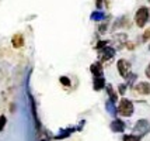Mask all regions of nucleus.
Here are the masks:
<instances>
[{
  "mask_svg": "<svg viewBox=\"0 0 150 141\" xmlns=\"http://www.w3.org/2000/svg\"><path fill=\"white\" fill-rule=\"evenodd\" d=\"M143 40H144V41L150 40V28H147V30L144 31V34H143Z\"/></svg>",
  "mask_w": 150,
  "mask_h": 141,
  "instance_id": "nucleus-16",
  "label": "nucleus"
},
{
  "mask_svg": "<svg viewBox=\"0 0 150 141\" xmlns=\"http://www.w3.org/2000/svg\"><path fill=\"white\" fill-rule=\"evenodd\" d=\"M4 124H6V117H4V116H0V131L3 130Z\"/></svg>",
  "mask_w": 150,
  "mask_h": 141,
  "instance_id": "nucleus-15",
  "label": "nucleus"
},
{
  "mask_svg": "<svg viewBox=\"0 0 150 141\" xmlns=\"http://www.w3.org/2000/svg\"><path fill=\"white\" fill-rule=\"evenodd\" d=\"M104 86H105L104 78L103 76H94V85H93L94 90H101Z\"/></svg>",
  "mask_w": 150,
  "mask_h": 141,
  "instance_id": "nucleus-8",
  "label": "nucleus"
},
{
  "mask_svg": "<svg viewBox=\"0 0 150 141\" xmlns=\"http://www.w3.org/2000/svg\"><path fill=\"white\" fill-rule=\"evenodd\" d=\"M11 42H13V45L16 48H20L24 45V38H23V35L21 34H16L13 37V40H11Z\"/></svg>",
  "mask_w": 150,
  "mask_h": 141,
  "instance_id": "nucleus-10",
  "label": "nucleus"
},
{
  "mask_svg": "<svg viewBox=\"0 0 150 141\" xmlns=\"http://www.w3.org/2000/svg\"><path fill=\"white\" fill-rule=\"evenodd\" d=\"M149 20V9L147 7H140L136 11L135 21H136L137 27H144V24Z\"/></svg>",
  "mask_w": 150,
  "mask_h": 141,
  "instance_id": "nucleus-2",
  "label": "nucleus"
},
{
  "mask_svg": "<svg viewBox=\"0 0 150 141\" xmlns=\"http://www.w3.org/2000/svg\"><path fill=\"white\" fill-rule=\"evenodd\" d=\"M107 92H108V96H110V99H111V102H117L118 96H117V93L114 92V89H112L111 85H107Z\"/></svg>",
  "mask_w": 150,
  "mask_h": 141,
  "instance_id": "nucleus-11",
  "label": "nucleus"
},
{
  "mask_svg": "<svg viewBox=\"0 0 150 141\" xmlns=\"http://www.w3.org/2000/svg\"><path fill=\"white\" fill-rule=\"evenodd\" d=\"M147 1H150V0H147Z\"/></svg>",
  "mask_w": 150,
  "mask_h": 141,
  "instance_id": "nucleus-22",
  "label": "nucleus"
},
{
  "mask_svg": "<svg viewBox=\"0 0 150 141\" xmlns=\"http://www.w3.org/2000/svg\"><path fill=\"white\" fill-rule=\"evenodd\" d=\"M103 1H104V0H96V4H97V7H101Z\"/></svg>",
  "mask_w": 150,
  "mask_h": 141,
  "instance_id": "nucleus-19",
  "label": "nucleus"
},
{
  "mask_svg": "<svg viewBox=\"0 0 150 141\" xmlns=\"http://www.w3.org/2000/svg\"><path fill=\"white\" fill-rule=\"evenodd\" d=\"M114 55H115V49L112 47H108V45H104L101 48V51H100V58L104 61L114 58Z\"/></svg>",
  "mask_w": 150,
  "mask_h": 141,
  "instance_id": "nucleus-5",
  "label": "nucleus"
},
{
  "mask_svg": "<svg viewBox=\"0 0 150 141\" xmlns=\"http://www.w3.org/2000/svg\"><path fill=\"white\" fill-rule=\"evenodd\" d=\"M117 67H118V72H119V75L124 76V78H126V76L129 75V72H131V64H129L128 61H125V59L118 61Z\"/></svg>",
  "mask_w": 150,
  "mask_h": 141,
  "instance_id": "nucleus-4",
  "label": "nucleus"
},
{
  "mask_svg": "<svg viewBox=\"0 0 150 141\" xmlns=\"http://www.w3.org/2000/svg\"><path fill=\"white\" fill-rule=\"evenodd\" d=\"M91 19H93V20L101 21L103 19H104V14L101 13V11H96V13H93V14H91Z\"/></svg>",
  "mask_w": 150,
  "mask_h": 141,
  "instance_id": "nucleus-13",
  "label": "nucleus"
},
{
  "mask_svg": "<svg viewBox=\"0 0 150 141\" xmlns=\"http://www.w3.org/2000/svg\"><path fill=\"white\" fill-rule=\"evenodd\" d=\"M122 141H140V137H137V135H125Z\"/></svg>",
  "mask_w": 150,
  "mask_h": 141,
  "instance_id": "nucleus-14",
  "label": "nucleus"
},
{
  "mask_svg": "<svg viewBox=\"0 0 150 141\" xmlns=\"http://www.w3.org/2000/svg\"><path fill=\"white\" fill-rule=\"evenodd\" d=\"M105 107H107V110H108L111 114H117V109H115V106H114V102H111V100L107 102Z\"/></svg>",
  "mask_w": 150,
  "mask_h": 141,
  "instance_id": "nucleus-12",
  "label": "nucleus"
},
{
  "mask_svg": "<svg viewBox=\"0 0 150 141\" xmlns=\"http://www.w3.org/2000/svg\"><path fill=\"white\" fill-rule=\"evenodd\" d=\"M136 92L140 94H149L150 93V83L147 82H140L139 85H136Z\"/></svg>",
  "mask_w": 150,
  "mask_h": 141,
  "instance_id": "nucleus-6",
  "label": "nucleus"
},
{
  "mask_svg": "<svg viewBox=\"0 0 150 141\" xmlns=\"http://www.w3.org/2000/svg\"><path fill=\"white\" fill-rule=\"evenodd\" d=\"M146 74H147V76H150V64H149V68H147V71H146Z\"/></svg>",
  "mask_w": 150,
  "mask_h": 141,
  "instance_id": "nucleus-20",
  "label": "nucleus"
},
{
  "mask_svg": "<svg viewBox=\"0 0 150 141\" xmlns=\"http://www.w3.org/2000/svg\"><path fill=\"white\" fill-rule=\"evenodd\" d=\"M149 49H150V45H149Z\"/></svg>",
  "mask_w": 150,
  "mask_h": 141,
  "instance_id": "nucleus-21",
  "label": "nucleus"
},
{
  "mask_svg": "<svg viewBox=\"0 0 150 141\" xmlns=\"http://www.w3.org/2000/svg\"><path fill=\"white\" fill-rule=\"evenodd\" d=\"M90 71H91V74L94 75V76H103V67H101L100 62L93 64L91 68H90Z\"/></svg>",
  "mask_w": 150,
  "mask_h": 141,
  "instance_id": "nucleus-9",
  "label": "nucleus"
},
{
  "mask_svg": "<svg viewBox=\"0 0 150 141\" xmlns=\"http://www.w3.org/2000/svg\"><path fill=\"white\" fill-rule=\"evenodd\" d=\"M111 130L112 131H115V133H122L125 130V124L124 121L121 120H114L111 123Z\"/></svg>",
  "mask_w": 150,
  "mask_h": 141,
  "instance_id": "nucleus-7",
  "label": "nucleus"
},
{
  "mask_svg": "<svg viewBox=\"0 0 150 141\" xmlns=\"http://www.w3.org/2000/svg\"><path fill=\"white\" fill-rule=\"evenodd\" d=\"M149 131H150V123L147 120H144V119L139 120L135 124V127H133V134L137 135V137H143Z\"/></svg>",
  "mask_w": 150,
  "mask_h": 141,
  "instance_id": "nucleus-1",
  "label": "nucleus"
},
{
  "mask_svg": "<svg viewBox=\"0 0 150 141\" xmlns=\"http://www.w3.org/2000/svg\"><path fill=\"white\" fill-rule=\"evenodd\" d=\"M125 89H126V86H125V85H121V86H119V92L124 94L125 93Z\"/></svg>",
  "mask_w": 150,
  "mask_h": 141,
  "instance_id": "nucleus-18",
  "label": "nucleus"
},
{
  "mask_svg": "<svg viewBox=\"0 0 150 141\" xmlns=\"http://www.w3.org/2000/svg\"><path fill=\"white\" fill-rule=\"evenodd\" d=\"M60 81H62V83H63V85H69V79H67V78H65V76H63V78H60Z\"/></svg>",
  "mask_w": 150,
  "mask_h": 141,
  "instance_id": "nucleus-17",
  "label": "nucleus"
},
{
  "mask_svg": "<svg viewBox=\"0 0 150 141\" xmlns=\"http://www.w3.org/2000/svg\"><path fill=\"white\" fill-rule=\"evenodd\" d=\"M118 113L125 116V117H131L132 113H133V104H132V102L128 100V99H122L121 103H119V107H118Z\"/></svg>",
  "mask_w": 150,
  "mask_h": 141,
  "instance_id": "nucleus-3",
  "label": "nucleus"
}]
</instances>
